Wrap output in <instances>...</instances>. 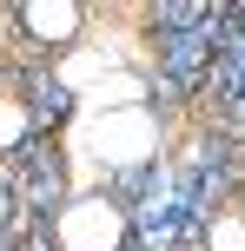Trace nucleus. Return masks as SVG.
<instances>
[{
	"mask_svg": "<svg viewBox=\"0 0 245 251\" xmlns=\"http://www.w3.org/2000/svg\"><path fill=\"white\" fill-rule=\"evenodd\" d=\"M212 245H219V251H245V225H239V218H225V225L212 231Z\"/></svg>",
	"mask_w": 245,
	"mask_h": 251,
	"instance_id": "39448f33",
	"label": "nucleus"
},
{
	"mask_svg": "<svg viewBox=\"0 0 245 251\" xmlns=\"http://www.w3.org/2000/svg\"><path fill=\"white\" fill-rule=\"evenodd\" d=\"M53 245L60 251H119L126 245V212H119V199L80 192V199L60 212V225H53Z\"/></svg>",
	"mask_w": 245,
	"mask_h": 251,
	"instance_id": "f257e3e1",
	"label": "nucleus"
},
{
	"mask_svg": "<svg viewBox=\"0 0 245 251\" xmlns=\"http://www.w3.org/2000/svg\"><path fill=\"white\" fill-rule=\"evenodd\" d=\"M13 13H20V33L53 53L86 33V0H13Z\"/></svg>",
	"mask_w": 245,
	"mask_h": 251,
	"instance_id": "7ed1b4c3",
	"label": "nucleus"
},
{
	"mask_svg": "<svg viewBox=\"0 0 245 251\" xmlns=\"http://www.w3.org/2000/svg\"><path fill=\"white\" fill-rule=\"evenodd\" d=\"M86 7H119V0H86Z\"/></svg>",
	"mask_w": 245,
	"mask_h": 251,
	"instance_id": "423d86ee",
	"label": "nucleus"
},
{
	"mask_svg": "<svg viewBox=\"0 0 245 251\" xmlns=\"http://www.w3.org/2000/svg\"><path fill=\"white\" fill-rule=\"evenodd\" d=\"M33 100L27 93H0V152H20L27 139H33Z\"/></svg>",
	"mask_w": 245,
	"mask_h": 251,
	"instance_id": "20e7f679",
	"label": "nucleus"
},
{
	"mask_svg": "<svg viewBox=\"0 0 245 251\" xmlns=\"http://www.w3.org/2000/svg\"><path fill=\"white\" fill-rule=\"evenodd\" d=\"M86 139H93V152H106L113 165H133V159H153L159 126H153L146 106H126V113H86Z\"/></svg>",
	"mask_w": 245,
	"mask_h": 251,
	"instance_id": "f03ea898",
	"label": "nucleus"
}]
</instances>
